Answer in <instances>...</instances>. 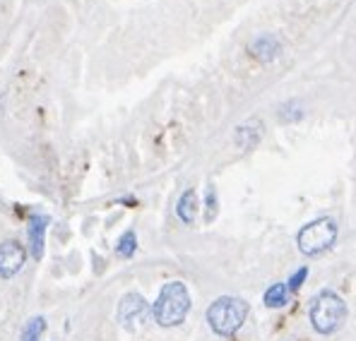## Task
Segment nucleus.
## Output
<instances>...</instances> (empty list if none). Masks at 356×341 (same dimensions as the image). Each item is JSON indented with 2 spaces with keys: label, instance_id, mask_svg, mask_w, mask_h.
<instances>
[{
  "label": "nucleus",
  "instance_id": "1",
  "mask_svg": "<svg viewBox=\"0 0 356 341\" xmlns=\"http://www.w3.org/2000/svg\"><path fill=\"white\" fill-rule=\"evenodd\" d=\"M191 310V293L183 281H169L159 291V298L154 301V322L159 327H176L186 319Z\"/></svg>",
  "mask_w": 356,
  "mask_h": 341
},
{
  "label": "nucleus",
  "instance_id": "2",
  "mask_svg": "<svg viewBox=\"0 0 356 341\" xmlns=\"http://www.w3.org/2000/svg\"><path fill=\"white\" fill-rule=\"evenodd\" d=\"M207 324L219 337H232L248 317V303L238 296H222L207 308Z\"/></svg>",
  "mask_w": 356,
  "mask_h": 341
},
{
  "label": "nucleus",
  "instance_id": "3",
  "mask_svg": "<svg viewBox=\"0 0 356 341\" xmlns=\"http://www.w3.org/2000/svg\"><path fill=\"white\" fill-rule=\"evenodd\" d=\"M347 303L337 296L334 291H321L316 298H313V306H311V322L313 329L318 334H332L337 332L339 327L344 324L347 319Z\"/></svg>",
  "mask_w": 356,
  "mask_h": 341
},
{
  "label": "nucleus",
  "instance_id": "4",
  "mask_svg": "<svg viewBox=\"0 0 356 341\" xmlns=\"http://www.w3.org/2000/svg\"><path fill=\"white\" fill-rule=\"evenodd\" d=\"M334 240H337V224L327 217L316 219L298 231V250L308 257L323 255L332 248Z\"/></svg>",
  "mask_w": 356,
  "mask_h": 341
},
{
  "label": "nucleus",
  "instance_id": "5",
  "mask_svg": "<svg viewBox=\"0 0 356 341\" xmlns=\"http://www.w3.org/2000/svg\"><path fill=\"white\" fill-rule=\"evenodd\" d=\"M118 319L125 329H138L147 319V301L140 293H128L118 306Z\"/></svg>",
  "mask_w": 356,
  "mask_h": 341
},
{
  "label": "nucleus",
  "instance_id": "6",
  "mask_svg": "<svg viewBox=\"0 0 356 341\" xmlns=\"http://www.w3.org/2000/svg\"><path fill=\"white\" fill-rule=\"evenodd\" d=\"M24 260H27V250L22 243H17V240L0 243V276L3 279H13L24 267Z\"/></svg>",
  "mask_w": 356,
  "mask_h": 341
},
{
  "label": "nucleus",
  "instance_id": "7",
  "mask_svg": "<svg viewBox=\"0 0 356 341\" xmlns=\"http://www.w3.org/2000/svg\"><path fill=\"white\" fill-rule=\"evenodd\" d=\"M248 51L258 58V60L270 63V60H275V58L282 53V44H280V39H277L275 34H260V36H255V39L250 41Z\"/></svg>",
  "mask_w": 356,
  "mask_h": 341
},
{
  "label": "nucleus",
  "instance_id": "8",
  "mask_svg": "<svg viewBox=\"0 0 356 341\" xmlns=\"http://www.w3.org/2000/svg\"><path fill=\"white\" fill-rule=\"evenodd\" d=\"M46 226H49V217H46V214L29 219V243H31V257H34V260H41V257H44Z\"/></svg>",
  "mask_w": 356,
  "mask_h": 341
},
{
  "label": "nucleus",
  "instance_id": "9",
  "mask_svg": "<svg viewBox=\"0 0 356 341\" xmlns=\"http://www.w3.org/2000/svg\"><path fill=\"white\" fill-rule=\"evenodd\" d=\"M260 138H263V123L260 120H250V123L238 125L234 142L238 144V149H253L260 142Z\"/></svg>",
  "mask_w": 356,
  "mask_h": 341
},
{
  "label": "nucleus",
  "instance_id": "10",
  "mask_svg": "<svg viewBox=\"0 0 356 341\" xmlns=\"http://www.w3.org/2000/svg\"><path fill=\"white\" fill-rule=\"evenodd\" d=\"M195 212H197V195L195 190H186L181 197H178L176 204V214L183 224H193L195 222Z\"/></svg>",
  "mask_w": 356,
  "mask_h": 341
},
{
  "label": "nucleus",
  "instance_id": "11",
  "mask_svg": "<svg viewBox=\"0 0 356 341\" xmlns=\"http://www.w3.org/2000/svg\"><path fill=\"white\" fill-rule=\"evenodd\" d=\"M267 308H282L286 306V284H272L263 296Z\"/></svg>",
  "mask_w": 356,
  "mask_h": 341
},
{
  "label": "nucleus",
  "instance_id": "12",
  "mask_svg": "<svg viewBox=\"0 0 356 341\" xmlns=\"http://www.w3.org/2000/svg\"><path fill=\"white\" fill-rule=\"evenodd\" d=\"M135 248H138V235H135V231H125L116 243V255L128 260V257L135 255Z\"/></svg>",
  "mask_w": 356,
  "mask_h": 341
},
{
  "label": "nucleus",
  "instance_id": "13",
  "mask_svg": "<svg viewBox=\"0 0 356 341\" xmlns=\"http://www.w3.org/2000/svg\"><path fill=\"white\" fill-rule=\"evenodd\" d=\"M46 329V319L44 317H34L27 322V327L22 329V341H39V334Z\"/></svg>",
  "mask_w": 356,
  "mask_h": 341
},
{
  "label": "nucleus",
  "instance_id": "14",
  "mask_svg": "<svg viewBox=\"0 0 356 341\" xmlns=\"http://www.w3.org/2000/svg\"><path fill=\"white\" fill-rule=\"evenodd\" d=\"M280 118H282V120H289V123H294V120H301V118H303L301 103H298V101L284 103V106L280 108Z\"/></svg>",
  "mask_w": 356,
  "mask_h": 341
},
{
  "label": "nucleus",
  "instance_id": "15",
  "mask_svg": "<svg viewBox=\"0 0 356 341\" xmlns=\"http://www.w3.org/2000/svg\"><path fill=\"white\" fill-rule=\"evenodd\" d=\"M306 276H308V267H301V269L289 279V286L286 288H289V291H298V288L303 286V281H306Z\"/></svg>",
  "mask_w": 356,
  "mask_h": 341
},
{
  "label": "nucleus",
  "instance_id": "16",
  "mask_svg": "<svg viewBox=\"0 0 356 341\" xmlns=\"http://www.w3.org/2000/svg\"><path fill=\"white\" fill-rule=\"evenodd\" d=\"M214 214H217V190L209 185V190H207V222H212Z\"/></svg>",
  "mask_w": 356,
  "mask_h": 341
}]
</instances>
